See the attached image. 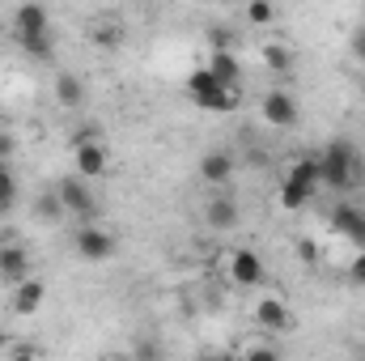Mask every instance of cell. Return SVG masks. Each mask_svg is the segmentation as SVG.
Instances as JSON below:
<instances>
[{
    "mask_svg": "<svg viewBox=\"0 0 365 361\" xmlns=\"http://www.w3.org/2000/svg\"><path fill=\"white\" fill-rule=\"evenodd\" d=\"M323 191H357L365 183V158L353 141H327L319 149Z\"/></svg>",
    "mask_w": 365,
    "mask_h": 361,
    "instance_id": "1",
    "label": "cell"
},
{
    "mask_svg": "<svg viewBox=\"0 0 365 361\" xmlns=\"http://www.w3.org/2000/svg\"><path fill=\"white\" fill-rule=\"evenodd\" d=\"M13 39L17 47L30 56V60H47L56 39H51V13L38 4V0H26L13 9Z\"/></svg>",
    "mask_w": 365,
    "mask_h": 361,
    "instance_id": "2",
    "label": "cell"
},
{
    "mask_svg": "<svg viewBox=\"0 0 365 361\" xmlns=\"http://www.w3.org/2000/svg\"><path fill=\"white\" fill-rule=\"evenodd\" d=\"M182 98H187L191 106H200V111H212V115H230V111H238V102H242V90H234V86L217 81L208 64H195V68L187 73V81H182Z\"/></svg>",
    "mask_w": 365,
    "mask_h": 361,
    "instance_id": "3",
    "label": "cell"
},
{
    "mask_svg": "<svg viewBox=\"0 0 365 361\" xmlns=\"http://www.w3.org/2000/svg\"><path fill=\"white\" fill-rule=\"evenodd\" d=\"M319 191H323L319 153H302V158H293V162L284 166V175H280V208H284V213L306 208Z\"/></svg>",
    "mask_w": 365,
    "mask_h": 361,
    "instance_id": "4",
    "label": "cell"
},
{
    "mask_svg": "<svg viewBox=\"0 0 365 361\" xmlns=\"http://www.w3.org/2000/svg\"><path fill=\"white\" fill-rule=\"evenodd\" d=\"M221 260H225V280H230L234 289H259L264 276H268L259 251H251V247H234V251H225Z\"/></svg>",
    "mask_w": 365,
    "mask_h": 361,
    "instance_id": "5",
    "label": "cell"
},
{
    "mask_svg": "<svg viewBox=\"0 0 365 361\" xmlns=\"http://www.w3.org/2000/svg\"><path fill=\"white\" fill-rule=\"evenodd\" d=\"M73 166H77V175L81 179H106L110 175V149H106V141L102 136H77V145H73Z\"/></svg>",
    "mask_w": 365,
    "mask_h": 361,
    "instance_id": "6",
    "label": "cell"
},
{
    "mask_svg": "<svg viewBox=\"0 0 365 361\" xmlns=\"http://www.w3.org/2000/svg\"><path fill=\"white\" fill-rule=\"evenodd\" d=\"M73 247H77V255H81L86 264H106V260L119 251L115 234H110V230H102V225H93V221H81V225H77Z\"/></svg>",
    "mask_w": 365,
    "mask_h": 361,
    "instance_id": "7",
    "label": "cell"
},
{
    "mask_svg": "<svg viewBox=\"0 0 365 361\" xmlns=\"http://www.w3.org/2000/svg\"><path fill=\"white\" fill-rule=\"evenodd\" d=\"M56 195H60V204H64V213H68V217H77V221H93L98 200H93V191H90V179L68 175V179L56 183Z\"/></svg>",
    "mask_w": 365,
    "mask_h": 361,
    "instance_id": "8",
    "label": "cell"
},
{
    "mask_svg": "<svg viewBox=\"0 0 365 361\" xmlns=\"http://www.w3.org/2000/svg\"><path fill=\"white\" fill-rule=\"evenodd\" d=\"M259 115H264L268 128H297L302 106H297V98L284 90V86H272V90H264V98H259Z\"/></svg>",
    "mask_w": 365,
    "mask_h": 361,
    "instance_id": "9",
    "label": "cell"
},
{
    "mask_svg": "<svg viewBox=\"0 0 365 361\" xmlns=\"http://www.w3.org/2000/svg\"><path fill=\"white\" fill-rule=\"evenodd\" d=\"M251 319H255V327L268 332V336H280V332L293 327V310H289V302H284L280 293H259L255 306H251Z\"/></svg>",
    "mask_w": 365,
    "mask_h": 361,
    "instance_id": "10",
    "label": "cell"
},
{
    "mask_svg": "<svg viewBox=\"0 0 365 361\" xmlns=\"http://www.w3.org/2000/svg\"><path fill=\"white\" fill-rule=\"evenodd\" d=\"M327 225H331L336 238L353 243V251L365 247V208H357V204H336L331 217H327Z\"/></svg>",
    "mask_w": 365,
    "mask_h": 361,
    "instance_id": "11",
    "label": "cell"
},
{
    "mask_svg": "<svg viewBox=\"0 0 365 361\" xmlns=\"http://www.w3.org/2000/svg\"><path fill=\"white\" fill-rule=\"evenodd\" d=\"M9 306H13V315H17V319H34V315L47 306V285H43L38 276H26V280H17V285H13V298H9Z\"/></svg>",
    "mask_w": 365,
    "mask_h": 361,
    "instance_id": "12",
    "label": "cell"
},
{
    "mask_svg": "<svg viewBox=\"0 0 365 361\" xmlns=\"http://www.w3.org/2000/svg\"><path fill=\"white\" fill-rule=\"evenodd\" d=\"M238 200L225 191V187H212V195H208V204H204V221L212 225V230H238Z\"/></svg>",
    "mask_w": 365,
    "mask_h": 361,
    "instance_id": "13",
    "label": "cell"
},
{
    "mask_svg": "<svg viewBox=\"0 0 365 361\" xmlns=\"http://www.w3.org/2000/svg\"><path fill=\"white\" fill-rule=\"evenodd\" d=\"M30 276V251L21 247V243H4L0 247V280L13 289L17 280H26Z\"/></svg>",
    "mask_w": 365,
    "mask_h": 361,
    "instance_id": "14",
    "label": "cell"
},
{
    "mask_svg": "<svg viewBox=\"0 0 365 361\" xmlns=\"http://www.w3.org/2000/svg\"><path fill=\"white\" fill-rule=\"evenodd\" d=\"M200 179L208 183V187H230V179H234V158L225 149H208L200 158Z\"/></svg>",
    "mask_w": 365,
    "mask_h": 361,
    "instance_id": "15",
    "label": "cell"
},
{
    "mask_svg": "<svg viewBox=\"0 0 365 361\" xmlns=\"http://www.w3.org/2000/svg\"><path fill=\"white\" fill-rule=\"evenodd\" d=\"M204 64L212 68V77H217V81H225V86L242 90V64H238V56H234L230 47H212Z\"/></svg>",
    "mask_w": 365,
    "mask_h": 361,
    "instance_id": "16",
    "label": "cell"
},
{
    "mask_svg": "<svg viewBox=\"0 0 365 361\" xmlns=\"http://www.w3.org/2000/svg\"><path fill=\"white\" fill-rule=\"evenodd\" d=\"M51 93H56V102L64 106V111H81L86 106V81L77 77V73H60L56 81H51Z\"/></svg>",
    "mask_w": 365,
    "mask_h": 361,
    "instance_id": "17",
    "label": "cell"
},
{
    "mask_svg": "<svg viewBox=\"0 0 365 361\" xmlns=\"http://www.w3.org/2000/svg\"><path fill=\"white\" fill-rule=\"evenodd\" d=\"M259 56H264V68H272V73H289L293 68V47L289 43H264Z\"/></svg>",
    "mask_w": 365,
    "mask_h": 361,
    "instance_id": "18",
    "label": "cell"
},
{
    "mask_svg": "<svg viewBox=\"0 0 365 361\" xmlns=\"http://www.w3.org/2000/svg\"><path fill=\"white\" fill-rule=\"evenodd\" d=\"M93 43H98V47H106V51H115V47L123 43V26H119V21H106V17H102V21L93 26Z\"/></svg>",
    "mask_w": 365,
    "mask_h": 361,
    "instance_id": "19",
    "label": "cell"
},
{
    "mask_svg": "<svg viewBox=\"0 0 365 361\" xmlns=\"http://www.w3.org/2000/svg\"><path fill=\"white\" fill-rule=\"evenodd\" d=\"M17 204V175L9 171V158H0V213Z\"/></svg>",
    "mask_w": 365,
    "mask_h": 361,
    "instance_id": "20",
    "label": "cell"
},
{
    "mask_svg": "<svg viewBox=\"0 0 365 361\" xmlns=\"http://www.w3.org/2000/svg\"><path fill=\"white\" fill-rule=\"evenodd\" d=\"M242 4H247V21H251V26H272L276 21L272 0H242Z\"/></svg>",
    "mask_w": 365,
    "mask_h": 361,
    "instance_id": "21",
    "label": "cell"
},
{
    "mask_svg": "<svg viewBox=\"0 0 365 361\" xmlns=\"http://www.w3.org/2000/svg\"><path fill=\"white\" fill-rule=\"evenodd\" d=\"M38 213H43L47 221H68V213H64V204H60L56 191H43V195H38Z\"/></svg>",
    "mask_w": 365,
    "mask_h": 361,
    "instance_id": "22",
    "label": "cell"
},
{
    "mask_svg": "<svg viewBox=\"0 0 365 361\" xmlns=\"http://www.w3.org/2000/svg\"><path fill=\"white\" fill-rule=\"evenodd\" d=\"M238 353H242V357H276L280 349H276V345H264V340H242Z\"/></svg>",
    "mask_w": 365,
    "mask_h": 361,
    "instance_id": "23",
    "label": "cell"
},
{
    "mask_svg": "<svg viewBox=\"0 0 365 361\" xmlns=\"http://www.w3.org/2000/svg\"><path fill=\"white\" fill-rule=\"evenodd\" d=\"M349 280H353L357 289H365V247H361V251H353V264H349Z\"/></svg>",
    "mask_w": 365,
    "mask_h": 361,
    "instance_id": "24",
    "label": "cell"
},
{
    "mask_svg": "<svg viewBox=\"0 0 365 361\" xmlns=\"http://www.w3.org/2000/svg\"><path fill=\"white\" fill-rule=\"evenodd\" d=\"M349 51H353V60L365 64V26H357V30L349 34Z\"/></svg>",
    "mask_w": 365,
    "mask_h": 361,
    "instance_id": "25",
    "label": "cell"
},
{
    "mask_svg": "<svg viewBox=\"0 0 365 361\" xmlns=\"http://www.w3.org/2000/svg\"><path fill=\"white\" fill-rule=\"evenodd\" d=\"M13 153V136H0V158H9Z\"/></svg>",
    "mask_w": 365,
    "mask_h": 361,
    "instance_id": "26",
    "label": "cell"
},
{
    "mask_svg": "<svg viewBox=\"0 0 365 361\" xmlns=\"http://www.w3.org/2000/svg\"><path fill=\"white\" fill-rule=\"evenodd\" d=\"M212 4H242V0H212Z\"/></svg>",
    "mask_w": 365,
    "mask_h": 361,
    "instance_id": "27",
    "label": "cell"
}]
</instances>
